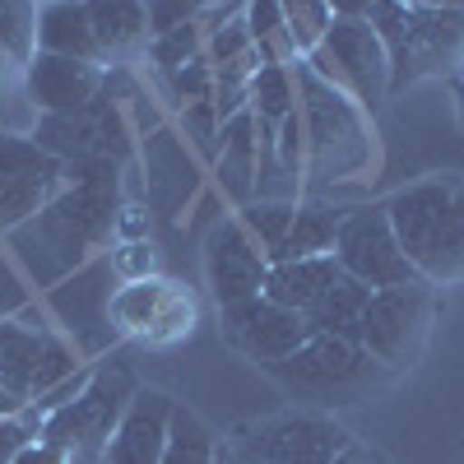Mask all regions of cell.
Returning <instances> with one entry per match:
<instances>
[{
    "label": "cell",
    "instance_id": "cell-1",
    "mask_svg": "<svg viewBox=\"0 0 464 464\" xmlns=\"http://www.w3.org/2000/svg\"><path fill=\"white\" fill-rule=\"evenodd\" d=\"M116 218H121L116 181H74V186H61V196L37 218L14 227L10 237L24 265L33 269V279L43 288H56L80 265H89V251L107 246Z\"/></svg>",
    "mask_w": 464,
    "mask_h": 464
},
{
    "label": "cell",
    "instance_id": "cell-2",
    "mask_svg": "<svg viewBox=\"0 0 464 464\" xmlns=\"http://www.w3.org/2000/svg\"><path fill=\"white\" fill-rule=\"evenodd\" d=\"M381 209L422 284L464 279V177L459 172L409 181Z\"/></svg>",
    "mask_w": 464,
    "mask_h": 464
},
{
    "label": "cell",
    "instance_id": "cell-3",
    "mask_svg": "<svg viewBox=\"0 0 464 464\" xmlns=\"http://www.w3.org/2000/svg\"><path fill=\"white\" fill-rule=\"evenodd\" d=\"M362 19L376 28L385 65H391V98L464 65V5H400L376 0L362 5Z\"/></svg>",
    "mask_w": 464,
    "mask_h": 464
},
{
    "label": "cell",
    "instance_id": "cell-4",
    "mask_svg": "<svg viewBox=\"0 0 464 464\" xmlns=\"http://www.w3.org/2000/svg\"><path fill=\"white\" fill-rule=\"evenodd\" d=\"M293 80H297V116H302V135H306V168L339 181L367 168L372 144L362 126V107L325 84L312 65L293 61Z\"/></svg>",
    "mask_w": 464,
    "mask_h": 464
},
{
    "label": "cell",
    "instance_id": "cell-5",
    "mask_svg": "<svg viewBox=\"0 0 464 464\" xmlns=\"http://www.w3.org/2000/svg\"><path fill=\"white\" fill-rule=\"evenodd\" d=\"M302 65H312L325 84L348 93L358 107H376V102L391 98V65H385V47H381L376 28L362 19V5H334V24L325 33V43Z\"/></svg>",
    "mask_w": 464,
    "mask_h": 464
},
{
    "label": "cell",
    "instance_id": "cell-6",
    "mask_svg": "<svg viewBox=\"0 0 464 464\" xmlns=\"http://www.w3.org/2000/svg\"><path fill=\"white\" fill-rule=\"evenodd\" d=\"M353 441L348 428H339L325 413H275L265 422H246L232 432V450L246 464H334L343 455V446Z\"/></svg>",
    "mask_w": 464,
    "mask_h": 464
},
{
    "label": "cell",
    "instance_id": "cell-7",
    "mask_svg": "<svg viewBox=\"0 0 464 464\" xmlns=\"http://www.w3.org/2000/svg\"><path fill=\"white\" fill-rule=\"evenodd\" d=\"M130 395H135V381L126 367L93 362V381L84 385V395L56 413H47L37 437L61 446L65 455H102L126 404H130Z\"/></svg>",
    "mask_w": 464,
    "mask_h": 464
},
{
    "label": "cell",
    "instance_id": "cell-8",
    "mask_svg": "<svg viewBox=\"0 0 464 464\" xmlns=\"http://www.w3.org/2000/svg\"><path fill=\"white\" fill-rule=\"evenodd\" d=\"M428 330H432V288L418 279L367 297L358 343L372 353L376 367H413L422 343H428Z\"/></svg>",
    "mask_w": 464,
    "mask_h": 464
},
{
    "label": "cell",
    "instance_id": "cell-9",
    "mask_svg": "<svg viewBox=\"0 0 464 464\" xmlns=\"http://www.w3.org/2000/svg\"><path fill=\"white\" fill-rule=\"evenodd\" d=\"M111 297H116V265L111 260H89L70 279L47 288V306L61 321V330L74 339L80 358H102L107 348L121 339L111 325Z\"/></svg>",
    "mask_w": 464,
    "mask_h": 464
},
{
    "label": "cell",
    "instance_id": "cell-10",
    "mask_svg": "<svg viewBox=\"0 0 464 464\" xmlns=\"http://www.w3.org/2000/svg\"><path fill=\"white\" fill-rule=\"evenodd\" d=\"M339 269L353 284H362L367 293H381V288H404V284H418L409 256L400 251V237L391 218H385L381 205L372 209H348L343 223H339V237H334V251Z\"/></svg>",
    "mask_w": 464,
    "mask_h": 464
},
{
    "label": "cell",
    "instance_id": "cell-11",
    "mask_svg": "<svg viewBox=\"0 0 464 464\" xmlns=\"http://www.w3.org/2000/svg\"><path fill=\"white\" fill-rule=\"evenodd\" d=\"M28 140L52 153L56 163H84V159H102L116 163L130 153V130L121 121V107H116L107 93H98L89 107L65 111V116H37Z\"/></svg>",
    "mask_w": 464,
    "mask_h": 464
},
{
    "label": "cell",
    "instance_id": "cell-12",
    "mask_svg": "<svg viewBox=\"0 0 464 464\" xmlns=\"http://www.w3.org/2000/svg\"><path fill=\"white\" fill-rule=\"evenodd\" d=\"M116 334H144L149 343H172L196 325V297L168 279H130L111 297Z\"/></svg>",
    "mask_w": 464,
    "mask_h": 464
},
{
    "label": "cell",
    "instance_id": "cell-13",
    "mask_svg": "<svg viewBox=\"0 0 464 464\" xmlns=\"http://www.w3.org/2000/svg\"><path fill=\"white\" fill-rule=\"evenodd\" d=\"M372 372H376V362L358 339H330V334L306 339L293 358H284L275 367V376L288 385V391H306V395L358 391Z\"/></svg>",
    "mask_w": 464,
    "mask_h": 464
},
{
    "label": "cell",
    "instance_id": "cell-14",
    "mask_svg": "<svg viewBox=\"0 0 464 464\" xmlns=\"http://www.w3.org/2000/svg\"><path fill=\"white\" fill-rule=\"evenodd\" d=\"M218 321H223V339L232 348H242L251 362H265L269 372H275L284 358H293L297 348L306 343L302 316L297 312H284V306H275L269 297H246L237 306H223Z\"/></svg>",
    "mask_w": 464,
    "mask_h": 464
},
{
    "label": "cell",
    "instance_id": "cell-15",
    "mask_svg": "<svg viewBox=\"0 0 464 464\" xmlns=\"http://www.w3.org/2000/svg\"><path fill=\"white\" fill-rule=\"evenodd\" d=\"M265 275H269V260L256 246V237L242 227V218H223L209 232V246H205V279H209L218 312L246 302V297H260Z\"/></svg>",
    "mask_w": 464,
    "mask_h": 464
},
{
    "label": "cell",
    "instance_id": "cell-16",
    "mask_svg": "<svg viewBox=\"0 0 464 464\" xmlns=\"http://www.w3.org/2000/svg\"><path fill=\"white\" fill-rule=\"evenodd\" d=\"M102 89H107V74H102V65H89V61L33 52V61L24 65V98L43 111V116L80 111V107H89Z\"/></svg>",
    "mask_w": 464,
    "mask_h": 464
},
{
    "label": "cell",
    "instance_id": "cell-17",
    "mask_svg": "<svg viewBox=\"0 0 464 464\" xmlns=\"http://www.w3.org/2000/svg\"><path fill=\"white\" fill-rule=\"evenodd\" d=\"M172 409L177 404L163 391H135L102 450V464H159L172 428Z\"/></svg>",
    "mask_w": 464,
    "mask_h": 464
},
{
    "label": "cell",
    "instance_id": "cell-18",
    "mask_svg": "<svg viewBox=\"0 0 464 464\" xmlns=\"http://www.w3.org/2000/svg\"><path fill=\"white\" fill-rule=\"evenodd\" d=\"M343 279V269L334 256H312V260H284V265H269L265 275V288L260 297H269L275 306H284V312H297L306 316L312 306Z\"/></svg>",
    "mask_w": 464,
    "mask_h": 464
},
{
    "label": "cell",
    "instance_id": "cell-19",
    "mask_svg": "<svg viewBox=\"0 0 464 464\" xmlns=\"http://www.w3.org/2000/svg\"><path fill=\"white\" fill-rule=\"evenodd\" d=\"M37 52L102 65L98 37H93V24H89V5H65L61 0V5L37 10Z\"/></svg>",
    "mask_w": 464,
    "mask_h": 464
},
{
    "label": "cell",
    "instance_id": "cell-20",
    "mask_svg": "<svg viewBox=\"0 0 464 464\" xmlns=\"http://www.w3.org/2000/svg\"><path fill=\"white\" fill-rule=\"evenodd\" d=\"M256 116L251 107L237 111L232 121H223L218 130V177L227 186V196H237V200H251V186L260 177V144H256Z\"/></svg>",
    "mask_w": 464,
    "mask_h": 464
},
{
    "label": "cell",
    "instance_id": "cell-21",
    "mask_svg": "<svg viewBox=\"0 0 464 464\" xmlns=\"http://www.w3.org/2000/svg\"><path fill=\"white\" fill-rule=\"evenodd\" d=\"M61 196V163L28 168V172H0V227L14 232L37 218Z\"/></svg>",
    "mask_w": 464,
    "mask_h": 464
},
{
    "label": "cell",
    "instance_id": "cell-22",
    "mask_svg": "<svg viewBox=\"0 0 464 464\" xmlns=\"http://www.w3.org/2000/svg\"><path fill=\"white\" fill-rule=\"evenodd\" d=\"M339 223H343V209L334 205H297L293 209V223H288V237L275 256V265L284 260H312V256H330L334 251V237H339Z\"/></svg>",
    "mask_w": 464,
    "mask_h": 464
},
{
    "label": "cell",
    "instance_id": "cell-23",
    "mask_svg": "<svg viewBox=\"0 0 464 464\" xmlns=\"http://www.w3.org/2000/svg\"><path fill=\"white\" fill-rule=\"evenodd\" d=\"M89 24H93L102 61L126 56V52L149 43V10L130 5V0H98V5H89Z\"/></svg>",
    "mask_w": 464,
    "mask_h": 464
},
{
    "label": "cell",
    "instance_id": "cell-24",
    "mask_svg": "<svg viewBox=\"0 0 464 464\" xmlns=\"http://www.w3.org/2000/svg\"><path fill=\"white\" fill-rule=\"evenodd\" d=\"M367 288L353 284V279H339L312 312L302 316L306 325V339H316V334H330V339H358V325H362V306H367Z\"/></svg>",
    "mask_w": 464,
    "mask_h": 464
},
{
    "label": "cell",
    "instance_id": "cell-25",
    "mask_svg": "<svg viewBox=\"0 0 464 464\" xmlns=\"http://www.w3.org/2000/svg\"><path fill=\"white\" fill-rule=\"evenodd\" d=\"M43 334L24 321H0V391H10L14 400L28 404L33 395V367L43 353Z\"/></svg>",
    "mask_w": 464,
    "mask_h": 464
},
{
    "label": "cell",
    "instance_id": "cell-26",
    "mask_svg": "<svg viewBox=\"0 0 464 464\" xmlns=\"http://www.w3.org/2000/svg\"><path fill=\"white\" fill-rule=\"evenodd\" d=\"M246 107L256 116V126L275 135V126L284 116L297 111V80H293V65H260L246 84Z\"/></svg>",
    "mask_w": 464,
    "mask_h": 464
},
{
    "label": "cell",
    "instance_id": "cell-27",
    "mask_svg": "<svg viewBox=\"0 0 464 464\" xmlns=\"http://www.w3.org/2000/svg\"><path fill=\"white\" fill-rule=\"evenodd\" d=\"M242 24H246L251 52H256V61H260V65H293V52H288V28H284V5H275V0L246 5V10H242Z\"/></svg>",
    "mask_w": 464,
    "mask_h": 464
},
{
    "label": "cell",
    "instance_id": "cell-28",
    "mask_svg": "<svg viewBox=\"0 0 464 464\" xmlns=\"http://www.w3.org/2000/svg\"><path fill=\"white\" fill-rule=\"evenodd\" d=\"M214 455H218V437L205 428V418L190 409H172V428L159 464H214Z\"/></svg>",
    "mask_w": 464,
    "mask_h": 464
},
{
    "label": "cell",
    "instance_id": "cell-29",
    "mask_svg": "<svg viewBox=\"0 0 464 464\" xmlns=\"http://www.w3.org/2000/svg\"><path fill=\"white\" fill-rule=\"evenodd\" d=\"M334 24V5L325 0H302V5H284V28H288V52L293 61H306Z\"/></svg>",
    "mask_w": 464,
    "mask_h": 464
},
{
    "label": "cell",
    "instance_id": "cell-30",
    "mask_svg": "<svg viewBox=\"0 0 464 464\" xmlns=\"http://www.w3.org/2000/svg\"><path fill=\"white\" fill-rule=\"evenodd\" d=\"M84 367H89V362H80L74 343L47 330V334H43V353H37V367H33V395H28V404H33V400H43V395H52L61 381L80 376Z\"/></svg>",
    "mask_w": 464,
    "mask_h": 464
},
{
    "label": "cell",
    "instance_id": "cell-31",
    "mask_svg": "<svg viewBox=\"0 0 464 464\" xmlns=\"http://www.w3.org/2000/svg\"><path fill=\"white\" fill-rule=\"evenodd\" d=\"M293 209H297V205H279V200H256V205L242 209V227L256 237V246L265 251L269 265H275V256H279V246H284V237H288Z\"/></svg>",
    "mask_w": 464,
    "mask_h": 464
},
{
    "label": "cell",
    "instance_id": "cell-32",
    "mask_svg": "<svg viewBox=\"0 0 464 464\" xmlns=\"http://www.w3.org/2000/svg\"><path fill=\"white\" fill-rule=\"evenodd\" d=\"M37 52V10L33 5H0V56L19 70Z\"/></svg>",
    "mask_w": 464,
    "mask_h": 464
},
{
    "label": "cell",
    "instance_id": "cell-33",
    "mask_svg": "<svg viewBox=\"0 0 464 464\" xmlns=\"http://www.w3.org/2000/svg\"><path fill=\"white\" fill-rule=\"evenodd\" d=\"M200 56H205V33H200V24H186V28H177V33L149 37V61L159 65L163 74H168V70H181V65H190V61H200Z\"/></svg>",
    "mask_w": 464,
    "mask_h": 464
},
{
    "label": "cell",
    "instance_id": "cell-34",
    "mask_svg": "<svg viewBox=\"0 0 464 464\" xmlns=\"http://www.w3.org/2000/svg\"><path fill=\"white\" fill-rule=\"evenodd\" d=\"M246 56H256V52H251V37H246L242 14L232 19V24H223L218 33H209V37H205V61H209V70L237 65V61H246Z\"/></svg>",
    "mask_w": 464,
    "mask_h": 464
},
{
    "label": "cell",
    "instance_id": "cell-35",
    "mask_svg": "<svg viewBox=\"0 0 464 464\" xmlns=\"http://www.w3.org/2000/svg\"><path fill=\"white\" fill-rule=\"evenodd\" d=\"M168 89H172V102H177V107H190V102L214 98V70H209V61L200 56V61H190V65H181V70H168Z\"/></svg>",
    "mask_w": 464,
    "mask_h": 464
},
{
    "label": "cell",
    "instance_id": "cell-36",
    "mask_svg": "<svg viewBox=\"0 0 464 464\" xmlns=\"http://www.w3.org/2000/svg\"><path fill=\"white\" fill-rule=\"evenodd\" d=\"M43 422H33V409L14 413V418H0V464H14L24 455V446L37 441Z\"/></svg>",
    "mask_w": 464,
    "mask_h": 464
},
{
    "label": "cell",
    "instance_id": "cell-37",
    "mask_svg": "<svg viewBox=\"0 0 464 464\" xmlns=\"http://www.w3.org/2000/svg\"><path fill=\"white\" fill-rule=\"evenodd\" d=\"M181 126H186L190 135H196V144H200L205 153H214V149H218V130H223V121H218V111H214V98L181 107Z\"/></svg>",
    "mask_w": 464,
    "mask_h": 464
},
{
    "label": "cell",
    "instance_id": "cell-38",
    "mask_svg": "<svg viewBox=\"0 0 464 464\" xmlns=\"http://www.w3.org/2000/svg\"><path fill=\"white\" fill-rule=\"evenodd\" d=\"M149 10V37H163V33H177L186 24H200V5H181V0H153Z\"/></svg>",
    "mask_w": 464,
    "mask_h": 464
},
{
    "label": "cell",
    "instance_id": "cell-39",
    "mask_svg": "<svg viewBox=\"0 0 464 464\" xmlns=\"http://www.w3.org/2000/svg\"><path fill=\"white\" fill-rule=\"evenodd\" d=\"M14 464H70V455H65L61 446H52V441L37 437L33 446H24V455H19Z\"/></svg>",
    "mask_w": 464,
    "mask_h": 464
},
{
    "label": "cell",
    "instance_id": "cell-40",
    "mask_svg": "<svg viewBox=\"0 0 464 464\" xmlns=\"http://www.w3.org/2000/svg\"><path fill=\"white\" fill-rule=\"evenodd\" d=\"M334 464H385V459H381L376 450H367L362 441H348V446H343V455H339Z\"/></svg>",
    "mask_w": 464,
    "mask_h": 464
},
{
    "label": "cell",
    "instance_id": "cell-41",
    "mask_svg": "<svg viewBox=\"0 0 464 464\" xmlns=\"http://www.w3.org/2000/svg\"><path fill=\"white\" fill-rule=\"evenodd\" d=\"M24 409H28L24 400H14L10 391H0V418H14V413H24Z\"/></svg>",
    "mask_w": 464,
    "mask_h": 464
},
{
    "label": "cell",
    "instance_id": "cell-42",
    "mask_svg": "<svg viewBox=\"0 0 464 464\" xmlns=\"http://www.w3.org/2000/svg\"><path fill=\"white\" fill-rule=\"evenodd\" d=\"M214 464H246V459H242L237 450H232L227 441H218V455H214Z\"/></svg>",
    "mask_w": 464,
    "mask_h": 464
},
{
    "label": "cell",
    "instance_id": "cell-43",
    "mask_svg": "<svg viewBox=\"0 0 464 464\" xmlns=\"http://www.w3.org/2000/svg\"><path fill=\"white\" fill-rule=\"evenodd\" d=\"M455 116H459V126H464V84L455 80Z\"/></svg>",
    "mask_w": 464,
    "mask_h": 464
}]
</instances>
